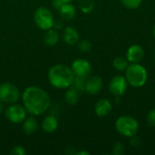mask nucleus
<instances>
[{
  "label": "nucleus",
  "mask_w": 155,
  "mask_h": 155,
  "mask_svg": "<svg viewBox=\"0 0 155 155\" xmlns=\"http://www.w3.org/2000/svg\"><path fill=\"white\" fill-rule=\"evenodd\" d=\"M23 105L32 115H41L51 105V98L48 93L38 86H29L22 94Z\"/></svg>",
  "instance_id": "obj_1"
},
{
  "label": "nucleus",
  "mask_w": 155,
  "mask_h": 155,
  "mask_svg": "<svg viewBox=\"0 0 155 155\" xmlns=\"http://www.w3.org/2000/svg\"><path fill=\"white\" fill-rule=\"evenodd\" d=\"M74 74L73 73L71 67L58 64L53 65L47 74V78L52 86L57 89H67L73 85L74 80Z\"/></svg>",
  "instance_id": "obj_2"
},
{
  "label": "nucleus",
  "mask_w": 155,
  "mask_h": 155,
  "mask_svg": "<svg viewBox=\"0 0 155 155\" xmlns=\"http://www.w3.org/2000/svg\"><path fill=\"white\" fill-rule=\"evenodd\" d=\"M125 78L128 82V84L133 87L139 88L143 86L148 80V73L145 67L139 63L130 64L126 68Z\"/></svg>",
  "instance_id": "obj_3"
},
{
  "label": "nucleus",
  "mask_w": 155,
  "mask_h": 155,
  "mask_svg": "<svg viewBox=\"0 0 155 155\" xmlns=\"http://www.w3.org/2000/svg\"><path fill=\"white\" fill-rule=\"evenodd\" d=\"M115 130L124 137L131 138L135 135L139 130L137 120L131 115H122L115 121Z\"/></svg>",
  "instance_id": "obj_4"
},
{
  "label": "nucleus",
  "mask_w": 155,
  "mask_h": 155,
  "mask_svg": "<svg viewBox=\"0 0 155 155\" xmlns=\"http://www.w3.org/2000/svg\"><path fill=\"white\" fill-rule=\"evenodd\" d=\"M34 21L35 25L42 30H48L54 27V19L50 9L45 6L38 7L34 14Z\"/></svg>",
  "instance_id": "obj_5"
},
{
  "label": "nucleus",
  "mask_w": 155,
  "mask_h": 155,
  "mask_svg": "<svg viewBox=\"0 0 155 155\" xmlns=\"http://www.w3.org/2000/svg\"><path fill=\"white\" fill-rule=\"evenodd\" d=\"M20 98L19 89L12 83L0 84V101L3 104H15Z\"/></svg>",
  "instance_id": "obj_6"
},
{
  "label": "nucleus",
  "mask_w": 155,
  "mask_h": 155,
  "mask_svg": "<svg viewBox=\"0 0 155 155\" xmlns=\"http://www.w3.org/2000/svg\"><path fill=\"white\" fill-rule=\"evenodd\" d=\"M27 111L24 107V105L11 104L6 110L5 111V117L7 120L13 124H20L23 123L24 120L26 118Z\"/></svg>",
  "instance_id": "obj_7"
},
{
  "label": "nucleus",
  "mask_w": 155,
  "mask_h": 155,
  "mask_svg": "<svg viewBox=\"0 0 155 155\" xmlns=\"http://www.w3.org/2000/svg\"><path fill=\"white\" fill-rule=\"evenodd\" d=\"M128 87V82L124 75H115L109 82V92L114 96H123Z\"/></svg>",
  "instance_id": "obj_8"
},
{
  "label": "nucleus",
  "mask_w": 155,
  "mask_h": 155,
  "mask_svg": "<svg viewBox=\"0 0 155 155\" xmlns=\"http://www.w3.org/2000/svg\"><path fill=\"white\" fill-rule=\"evenodd\" d=\"M71 69L75 76L87 78L92 73V65L90 62L84 58L75 59L71 65Z\"/></svg>",
  "instance_id": "obj_9"
},
{
  "label": "nucleus",
  "mask_w": 155,
  "mask_h": 155,
  "mask_svg": "<svg viewBox=\"0 0 155 155\" xmlns=\"http://www.w3.org/2000/svg\"><path fill=\"white\" fill-rule=\"evenodd\" d=\"M144 56V50L140 45H131L126 52V59L130 64L140 63Z\"/></svg>",
  "instance_id": "obj_10"
},
{
  "label": "nucleus",
  "mask_w": 155,
  "mask_h": 155,
  "mask_svg": "<svg viewBox=\"0 0 155 155\" xmlns=\"http://www.w3.org/2000/svg\"><path fill=\"white\" fill-rule=\"evenodd\" d=\"M103 88V81L101 77L94 75L88 77L85 82V92L89 94H97Z\"/></svg>",
  "instance_id": "obj_11"
},
{
  "label": "nucleus",
  "mask_w": 155,
  "mask_h": 155,
  "mask_svg": "<svg viewBox=\"0 0 155 155\" xmlns=\"http://www.w3.org/2000/svg\"><path fill=\"white\" fill-rule=\"evenodd\" d=\"M113 110V104L108 99H100L94 105V113L99 117H105L111 114Z\"/></svg>",
  "instance_id": "obj_12"
},
{
  "label": "nucleus",
  "mask_w": 155,
  "mask_h": 155,
  "mask_svg": "<svg viewBox=\"0 0 155 155\" xmlns=\"http://www.w3.org/2000/svg\"><path fill=\"white\" fill-rule=\"evenodd\" d=\"M63 39L68 45H74L79 42V34L77 30L72 26L64 28L63 33Z\"/></svg>",
  "instance_id": "obj_13"
},
{
  "label": "nucleus",
  "mask_w": 155,
  "mask_h": 155,
  "mask_svg": "<svg viewBox=\"0 0 155 155\" xmlns=\"http://www.w3.org/2000/svg\"><path fill=\"white\" fill-rule=\"evenodd\" d=\"M41 127L45 133L53 134L58 128V121L56 117H54V115H48L43 120Z\"/></svg>",
  "instance_id": "obj_14"
},
{
  "label": "nucleus",
  "mask_w": 155,
  "mask_h": 155,
  "mask_svg": "<svg viewBox=\"0 0 155 155\" xmlns=\"http://www.w3.org/2000/svg\"><path fill=\"white\" fill-rule=\"evenodd\" d=\"M38 129V123L34 116L26 117L23 122V131L26 135L34 134Z\"/></svg>",
  "instance_id": "obj_15"
},
{
  "label": "nucleus",
  "mask_w": 155,
  "mask_h": 155,
  "mask_svg": "<svg viewBox=\"0 0 155 155\" xmlns=\"http://www.w3.org/2000/svg\"><path fill=\"white\" fill-rule=\"evenodd\" d=\"M80 92L74 88L73 85L68 87L64 94V101L69 105H74L79 102L80 99Z\"/></svg>",
  "instance_id": "obj_16"
},
{
  "label": "nucleus",
  "mask_w": 155,
  "mask_h": 155,
  "mask_svg": "<svg viewBox=\"0 0 155 155\" xmlns=\"http://www.w3.org/2000/svg\"><path fill=\"white\" fill-rule=\"evenodd\" d=\"M60 15L64 20H72L74 18L76 15V10L74 5L70 3H64L62 7L59 9Z\"/></svg>",
  "instance_id": "obj_17"
},
{
  "label": "nucleus",
  "mask_w": 155,
  "mask_h": 155,
  "mask_svg": "<svg viewBox=\"0 0 155 155\" xmlns=\"http://www.w3.org/2000/svg\"><path fill=\"white\" fill-rule=\"evenodd\" d=\"M58 41H59V34L55 29L52 27L46 30V32L44 35V42L46 45L54 46L58 43Z\"/></svg>",
  "instance_id": "obj_18"
},
{
  "label": "nucleus",
  "mask_w": 155,
  "mask_h": 155,
  "mask_svg": "<svg viewBox=\"0 0 155 155\" xmlns=\"http://www.w3.org/2000/svg\"><path fill=\"white\" fill-rule=\"evenodd\" d=\"M128 65H129L128 60L122 56H118V57L114 58L113 61V66L114 67V69L116 71H119V72L125 71L126 68L128 67Z\"/></svg>",
  "instance_id": "obj_19"
},
{
  "label": "nucleus",
  "mask_w": 155,
  "mask_h": 155,
  "mask_svg": "<svg viewBox=\"0 0 155 155\" xmlns=\"http://www.w3.org/2000/svg\"><path fill=\"white\" fill-rule=\"evenodd\" d=\"M78 5L84 14H89L94 7V0H78Z\"/></svg>",
  "instance_id": "obj_20"
},
{
  "label": "nucleus",
  "mask_w": 155,
  "mask_h": 155,
  "mask_svg": "<svg viewBox=\"0 0 155 155\" xmlns=\"http://www.w3.org/2000/svg\"><path fill=\"white\" fill-rule=\"evenodd\" d=\"M85 82H86V78L75 76L73 83V86L76 88L80 93L85 92Z\"/></svg>",
  "instance_id": "obj_21"
},
{
  "label": "nucleus",
  "mask_w": 155,
  "mask_h": 155,
  "mask_svg": "<svg viewBox=\"0 0 155 155\" xmlns=\"http://www.w3.org/2000/svg\"><path fill=\"white\" fill-rule=\"evenodd\" d=\"M122 5L128 9H136L141 5L143 0H120Z\"/></svg>",
  "instance_id": "obj_22"
},
{
  "label": "nucleus",
  "mask_w": 155,
  "mask_h": 155,
  "mask_svg": "<svg viewBox=\"0 0 155 155\" xmlns=\"http://www.w3.org/2000/svg\"><path fill=\"white\" fill-rule=\"evenodd\" d=\"M77 47L81 52L86 53V52H89L92 49V43L87 39H84V40H81V41L79 40V42L77 43Z\"/></svg>",
  "instance_id": "obj_23"
},
{
  "label": "nucleus",
  "mask_w": 155,
  "mask_h": 155,
  "mask_svg": "<svg viewBox=\"0 0 155 155\" xmlns=\"http://www.w3.org/2000/svg\"><path fill=\"white\" fill-rule=\"evenodd\" d=\"M125 146L122 143H116L114 144L112 153L114 155H123L125 153Z\"/></svg>",
  "instance_id": "obj_24"
},
{
  "label": "nucleus",
  "mask_w": 155,
  "mask_h": 155,
  "mask_svg": "<svg viewBox=\"0 0 155 155\" xmlns=\"http://www.w3.org/2000/svg\"><path fill=\"white\" fill-rule=\"evenodd\" d=\"M146 121H147V124H149V126L155 127V108L152 109L148 113L147 117H146Z\"/></svg>",
  "instance_id": "obj_25"
},
{
  "label": "nucleus",
  "mask_w": 155,
  "mask_h": 155,
  "mask_svg": "<svg viewBox=\"0 0 155 155\" xmlns=\"http://www.w3.org/2000/svg\"><path fill=\"white\" fill-rule=\"evenodd\" d=\"M10 153L12 155H25L26 154V151L25 150V148L23 146L17 145L12 148V150L10 151Z\"/></svg>",
  "instance_id": "obj_26"
},
{
  "label": "nucleus",
  "mask_w": 155,
  "mask_h": 155,
  "mask_svg": "<svg viewBox=\"0 0 155 155\" xmlns=\"http://www.w3.org/2000/svg\"><path fill=\"white\" fill-rule=\"evenodd\" d=\"M130 143L133 147H139L142 143V140L139 136H137L136 134L132 136L131 137V140H130Z\"/></svg>",
  "instance_id": "obj_27"
},
{
  "label": "nucleus",
  "mask_w": 155,
  "mask_h": 155,
  "mask_svg": "<svg viewBox=\"0 0 155 155\" xmlns=\"http://www.w3.org/2000/svg\"><path fill=\"white\" fill-rule=\"evenodd\" d=\"M64 4V3L63 1H61V0H54V2H53V6H54L56 10L59 11V9L62 7V5H63Z\"/></svg>",
  "instance_id": "obj_28"
},
{
  "label": "nucleus",
  "mask_w": 155,
  "mask_h": 155,
  "mask_svg": "<svg viewBox=\"0 0 155 155\" xmlns=\"http://www.w3.org/2000/svg\"><path fill=\"white\" fill-rule=\"evenodd\" d=\"M76 155H89L90 154V153L89 152H87V151H79V152H77Z\"/></svg>",
  "instance_id": "obj_29"
},
{
  "label": "nucleus",
  "mask_w": 155,
  "mask_h": 155,
  "mask_svg": "<svg viewBox=\"0 0 155 155\" xmlns=\"http://www.w3.org/2000/svg\"><path fill=\"white\" fill-rule=\"evenodd\" d=\"M5 112V109H4V104H3V103L0 101V115L3 114Z\"/></svg>",
  "instance_id": "obj_30"
},
{
  "label": "nucleus",
  "mask_w": 155,
  "mask_h": 155,
  "mask_svg": "<svg viewBox=\"0 0 155 155\" xmlns=\"http://www.w3.org/2000/svg\"><path fill=\"white\" fill-rule=\"evenodd\" d=\"M61 1H63L64 3H70V2H72L73 0H61Z\"/></svg>",
  "instance_id": "obj_31"
},
{
  "label": "nucleus",
  "mask_w": 155,
  "mask_h": 155,
  "mask_svg": "<svg viewBox=\"0 0 155 155\" xmlns=\"http://www.w3.org/2000/svg\"><path fill=\"white\" fill-rule=\"evenodd\" d=\"M153 36H154L155 38V25L154 27H153Z\"/></svg>",
  "instance_id": "obj_32"
},
{
  "label": "nucleus",
  "mask_w": 155,
  "mask_h": 155,
  "mask_svg": "<svg viewBox=\"0 0 155 155\" xmlns=\"http://www.w3.org/2000/svg\"><path fill=\"white\" fill-rule=\"evenodd\" d=\"M154 60H155V53H154Z\"/></svg>",
  "instance_id": "obj_33"
}]
</instances>
